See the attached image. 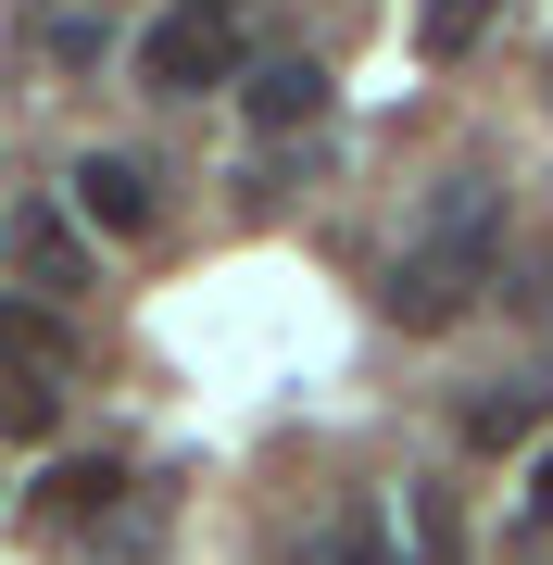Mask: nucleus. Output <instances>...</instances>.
<instances>
[{"label":"nucleus","mask_w":553,"mask_h":565,"mask_svg":"<svg viewBox=\"0 0 553 565\" xmlns=\"http://www.w3.org/2000/svg\"><path fill=\"white\" fill-rule=\"evenodd\" d=\"M240 39H252V0H164L139 39V88L151 102H202V88L240 76Z\"/></svg>","instance_id":"f257e3e1"},{"label":"nucleus","mask_w":553,"mask_h":565,"mask_svg":"<svg viewBox=\"0 0 553 565\" xmlns=\"http://www.w3.org/2000/svg\"><path fill=\"white\" fill-rule=\"evenodd\" d=\"M377 302H390V327H415V340H428V327H453V315L478 302V252H453V239H415L403 264H390V289H377Z\"/></svg>","instance_id":"f03ea898"},{"label":"nucleus","mask_w":553,"mask_h":565,"mask_svg":"<svg viewBox=\"0 0 553 565\" xmlns=\"http://www.w3.org/2000/svg\"><path fill=\"white\" fill-rule=\"evenodd\" d=\"M76 214L102 226V239H139V226H151V177H139L126 151H88V163H76Z\"/></svg>","instance_id":"7ed1b4c3"},{"label":"nucleus","mask_w":553,"mask_h":565,"mask_svg":"<svg viewBox=\"0 0 553 565\" xmlns=\"http://www.w3.org/2000/svg\"><path fill=\"white\" fill-rule=\"evenodd\" d=\"M240 102H252V126H265V139H289V126L328 114V76H315V63H265V76H240Z\"/></svg>","instance_id":"20e7f679"},{"label":"nucleus","mask_w":553,"mask_h":565,"mask_svg":"<svg viewBox=\"0 0 553 565\" xmlns=\"http://www.w3.org/2000/svg\"><path fill=\"white\" fill-rule=\"evenodd\" d=\"M491 226H503V189H491V177H440L428 239H453V252H491Z\"/></svg>","instance_id":"39448f33"},{"label":"nucleus","mask_w":553,"mask_h":565,"mask_svg":"<svg viewBox=\"0 0 553 565\" xmlns=\"http://www.w3.org/2000/svg\"><path fill=\"white\" fill-rule=\"evenodd\" d=\"M114 490H126V465L76 452V465H51V478H39V515H51V527H88V515L114 503Z\"/></svg>","instance_id":"423d86ee"},{"label":"nucleus","mask_w":553,"mask_h":565,"mask_svg":"<svg viewBox=\"0 0 553 565\" xmlns=\"http://www.w3.org/2000/svg\"><path fill=\"white\" fill-rule=\"evenodd\" d=\"M529 427H541V377H503V390L466 403V452H503V440H529Z\"/></svg>","instance_id":"0eeeda50"},{"label":"nucleus","mask_w":553,"mask_h":565,"mask_svg":"<svg viewBox=\"0 0 553 565\" xmlns=\"http://www.w3.org/2000/svg\"><path fill=\"white\" fill-rule=\"evenodd\" d=\"M63 415V377H39V364H0V440H51Z\"/></svg>","instance_id":"6e6552de"},{"label":"nucleus","mask_w":553,"mask_h":565,"mask_svg":"<svg viewBox=\"0 0 553 565\" xmlns=\"http://www.w3.org/2000/svg\"><path fill=\"white\" fill-rule=\"evenodd\" d=\"M491 13H503V0H428V13H415V51H428V63H466L478 39H491Z\"/></svg>","instance_id":"1a4fd4ad"},{"label":"nucleus","mask_w":553,"mask_h":565,"mask_svg":"<svg viewBox=\"0 0 553 565\" xmlns=\"http://www.w3.org/2000/svg\"><path fill=\"white\" fill-rule=\"evenodd\" d=\"M0 364H39V377H63V327L25 315V302H0Z\"/></svg>","instance_id":"9d476101"},{"label":"nucleus","mask_w":553,"mask_h":565,"mask_svg":"<svg viewBox=\"0 0 553 565\" xmlns=\"http://www.w3.org/2000/svg\"><path fill=\"white\" fill-rule=\"evenodd\" d=\"M403 515H415V565H466V527H453L440 490H403Z\"/></svg>","instance_id":"9b49d317"},{"label":"nucleus","mask_w":553,"mask_h":565,"mask_svg":"<svg viewBox=\"0 0 553 565\" xmlns=\"http://www.w3.org/2000/svg\"><path fill=\"white\" fill-rule=\"evenodd\" d=\"M315 565H403V553H390V541H377V515H352V527H340V541H315Z\"/></svg>","instance_id":"f8f14e48"},{"label":"nucleus","mask_w":553,"mask_h":565,"mask_svg":"<svg viewBox=\"0 0 553 565\" xmlns=\"http://www.w3.org/2000/svg\"><path fill=\"white\" fill-rule=\"evenodd\" d=\"M515 515H529V527H553V440L529 452V490H515Z\"/></svg>","instance_id":"ddd939ff"}]
</instances>
